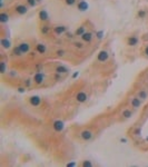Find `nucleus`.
<instances>
[{"label": "nucleus", "mask_w": 148, "mask_h": 167, "mask_svg": "<svg viewBox=\"0 0 148 167\" xmlns=\"http://www.w3.org/2000/svg\"><path fill=\"white\" fill-rule=\"evenodd\" d=\"M77 137L81 142L90 143L95 139L96 131L92 127H82L80 131H77Z\"/></svg>", "instance_id": "1"}, {"label": "nucleus", "mask_w": 148, "mask_h": 167, "mask_svg": "<svg viewBox=\"0 0 148 167\" xmlns=\"http://www.w3.org/2000/svg\"><path fill=\"white\" fill-rule=\"evenodd\" d=\"M142 104H144V101L140 100L136 95L129 96V97L127 98V105H128L129 107H131L133 109H135V110H138V109L142 108Z\"/></svg>", "instance_id": "2"}, {"label": "nucleus", "mask_w": 148, "mask_h": 167, "mask_svg": "<svg viewBox=\"0 0 148 167\" xmlns=\"http://www.w3.org/2000/svg\"><path fill=\"white\" fill-rule=\"evenodd\" d=\"M14 16H23L29 11V6L27 3H17L11 9Z\"/></svg>", "instance_id": "3"}, {"label": "nucleus", "mask_w": 148, "mask_h": 167, "mask_svg": "<svg viewBox=\"0 0 148 167\" xmlns=\"http://www.w3.org/2000/svg\"><path fill=\"white\" fill-rule=\"evenodd\" d=\"M135 113H136L135 109H133L131 107L127 106V107L121 108V110H120V113H119V117L123 120H128V119H130L131 117L134 116Z\"/></svg>", "instance_id": "4"}, {"label": "nucleus", "mask_w": 148, "mask_h": 167, "mask_svg": "<svg viewBox=\"0 0 148 167\" xmlns=\"http://www.w3.org/2000/svg\"><path fill=\"white\" fill-rule=\"evenodd\" d=\"M34 79V84L36 87H41L44 84L46 83L47 80V75H46L45 72H36L32 77Z\"/></svg>", "instance_id": "5"}, {"label": "nucleus", "mask_w": 148, "mask_h": 167, "mask_svg": "<svg viewBox=\"0 0 148 167\" xmlns=\"http://www.w3.org/2000/svg\"><path fill=\"white\" fill-rule=\"evenodd\" d=\"M39 32L42 37H49L53 33V27L48 22H41L39 26Z\"/></svg>", "instance_id": "6"}, {"label": "nucleus", "mask_w": 148, "mask_h": 167, "mask_svg": "<svg viewBox=\"0 0 148 167\" xmlns=\"http://www.w3.org/2000/svg\"><path fill=\"white\" fill-rule=\"evenodd\" d=\"M68 31V27L65 25H56L53 27V35H55L56 37H60L66 35Z\"/></svg>", "instance_id": "7"}, {"label": "nucleus", "mask_w": 148, "mask_h": 167, "mask_svg": "<svg viewBox=\"0 0 148 167\" xmlns=\"http://www.w3.org/2000/svg\"><path fill=\"white\" fill-rule=\"evenodd\" d=\"M96 38V33L94 32L92 30H88L86 31V32L82 35V36L80 37V39L82 40V41L85 42L86 45H90L94 42V40H95Z\"/></svg>", "instance_id": "8"}, {"label": "nucleus", "mask_w": 148, "mask_h": 167, "mask_svg": "<svg viewBox=\"0 0 148 167\" xmlns=\"http://www.w3.org/2000/svg\"><path fill=\"white\" fill-rule=\"evenodd\" d=\"M89 24H90L89 21H84L79 27H77V29H76L75 32H74L75 36L77 37V38H80L86 31H88V25H89Z\"/></svg>", "instance_id": "9"}, {"label": "nucleus", "mask_w": 148, "mask_h": 167, "mask_svg": "<svg viewBox=\"0 0 148 167\" xmlns=\"http://www.w3.org/2000/svg\"><path fill=\"white\" fill-rule=\"evenodd\" d=\"M14 16V14H12V11H9V10H1V12H0V24L1 25H6L7 22L10 20V18Z\"/></svg>", "instance_id": "10"}, {"label": "nucleus", "mask_w": 148, "mask_h": 167, "mask_svg": "<svg viewBox=\"0 0 148 167\" xmlns=\"http://www.w3.org/2000/svg\"><path fill=\"white\" fill-rule=\"evenodd\" d=\"M18 46H19V48L25 55H28L31 51V49H32V45H31V42L29 40H23V41H20L18 44Z\"/></svg>", "instance_id": "11"}, {"label": "nucleus", "mask_w": 148, "mask_h": 167, "mask_svg": "<svg viewBox=\"0 0 148 167\" xmlns=\"http://www.w3.org/2000/svg\"><path fill=\"white\" fill-rule=\"evenodd\" d=\"M0 44H1V48L3 50H10L12 49V42H11V39L10 37L7 36V37H1V40H0Z\"/></svg>", "instance_id": "12"}, {"label": "nucleus", "mask_w": 148, "mask_h": 167, "mask_svg": "<svg viewBox=\"0 0 148 167\" xmlns=\"http://www.w3.org/2000/svg\"><path fill=\"white\" fill-rule=\"evenodd\" d=\"M28 104L31 106V107H39L42 104V99L40 96H30L28 98Z\"/></svg>", "instance_id": "13"}, {"label": "nucleus", "mask_w": 148, "mask_h": 167, "mask_svg": "<svg viewBox=\"0 0 148 167\" xmlns=\"http://www.w3.org/2000/svg\"><path fill=\"white\" fill-rule=\"evenodd\" d=\"M35 50L38 55H46L48 53V46L45 42H38L35 47Z\"/></svg>", "instance_id": "14"}, {"label": "nucleus", "mask_w": 148, "mask_h": 167, "mask_svg": "<svg viewBox=\"0 0 148 167\" xmlns=\"http://www.w3.org/2000/svg\"><path fill=\"white\" fill-rule=\"evenodd\" d=\"M135 95H136L137 97L139 98L140 100H142V101H146V100L148 99V89L139 88L136 92H135Z\"/></svg>", "instance_id": "15"}, {"label": "nucleus", "mask_w": 148, "mask_h": 167, "mask_svg": "<svg viewBox=\"0 0 148 167\" xmlns=\"http://www.w3.org/2000/svg\"><path fill=\"white\" fill-rule=\"evenodd\" d=\"M0 71H1V75H6L7 71H8V62H7L6 56L2 55L1 57V60H0Z\"/></svg>", "instance_id": "16"}, {"label": "nucleus", "mask_w": 148, "mask_h": 167, "mask_svg": "<svg viewBox=\"0 0 148 167\" xmlns=\"http://www.w3.org/2000/svg\"><path fill=\"white\" fill-rule=\"evenodd\" d=\"M49 14L46 9H41L38 12V19H39L40 22H49Z\"/></svg>", "instance_id": "17"}, {"label": "nucleus", "mask_w": 148, "mask_h": 167, "mask_svg": "<svg viewBox=\"0 0 148 167\" xmlns=\"http://www.w3.org/2000/svg\"><path fill=\"white\" fill-rule=\"evenodd\" d=\"M87 100H88V95L84 90H81V92H79L78 94L76 95V101L78 104H84L86 103Z\"/></svg>", "instance_id": "18"}, {"label": "nucleus", "mask_w": 148, "mask_h": 167, "mask_svg": "<svg viewBox=\"0 0 148 167\" xmlns=\"http://www.w3.org/2000/svg\"><path fill=\"white\" fill-rule=\"evenodd\" d=\"M126 44L128 47H136L137 45L139 44V38L137 36H129L126 39Z\"/></svg>", "instance_id": "19"}, {"label": "nucleus", "mask_w": 148, "mask_h": 167, "mask_svg": "<svg viewBox=\"0 0 148 167\" xmlns=\"http://www.w3.org/2000/svg\"><path fill=\"white\" fill-rule=\"evenodd\" d=\"M109 59V54L107 50H101L100 53L98 54V57H97V60L99 61V62H101V64H105V62H107Z\"/></svg>", "instance_id": "20"}, {"label": "nucleus", "mask_w": 148, "mask_h": 167, "mask_svg": "<svg viewBox=\"0 0 148 167\" xmlns=\"http://www.w3.org/2000/svg\"><path fill=\"white\" fill-rule=\"evenodd\" d=\"M53 72L60 74V75H68L69 69H68L66 66H64V65H57V66L53 68Z\"/></svg>", "instance_id": "21"}, {"label": "nucleus", "mask_w": 148, "mask_h": 167, "mask_svg": "<svg viewBox=\"0 0 148 167\" xmlns=\"http://www.w3.org/2000/svg\"><path fill=\"white\" fill-rule=\"evenodd\" d=\"M21 85L23 86H25L27 89H30L32 88V87L35 86V84H34V79L32 78H23V80H21Z\"/></svg>", "instance_id": "22"}, {"label": "nucleus", "mask_w": 148, "mask_h": 167, "mask_svg": "<svg viewBox=\"0 0 148 167\" xmlns=\"http://www.w3.org/2000/svg\"><path fill=\"white\" fill-rule=\"evenodd\" d=\"M76 7H77V10L79 11H86L87 9L89 8V5H88L86 0H79Z\"/></svg>", "instance_id": "23"}, {"label": "nucleus", "mask_w": 148, "mask_h": 167, "mask_svg": "<svg viewBox=\"0 0 148 167\" xmlns=\"http://www.w3.org/2000/svg\"><path fill=\"white\" fill-rule=\"evenodd\" d=\"M11 55L14 56V57H18V58H20V57L25 56V54L21 51V49L19 48V46L16 45V46H14L12 49H11Z\"/></svg>", "instance_id": "24"}, {"label": "nucleus", "mask_w": 148, "mask_h": 167, "mask_svg": "<svg viewBox=\"0 0 148 167\" xmlns=\"http://www.w3.org/2000/svg\"><path fill=\"white\" fill-rule=\"evenodd\" d=\"M73 46L74 48H76V49H78V50H84L85 48H86L87 45L85 44L81 39H79V40H74L73 41Z\"/></svg>", "instance_id": "25"}, {"label": "nucleus", "mask_w": 148, "mask_h": 167, "mask_svg": "<svg viewBox=\"0 0 148 167\" xmlns=\"http://www.w3.org/2000/svg\"><path fill=\"white\" fill-rule=\"evenodd\" d=\"M53 127L57 133H59V131H61L64 129V122L61 120H55L53 124Z\"/></svg>", "instance_id": "26"}, {"label": "nucleus", "mask_w": 148, "mask_h": 167, "mask_svg": "<svg viewBox=\"0 0 148 167\" xmlns=\"http://www.w3.org/2000/svg\"><path fill=\"white\" fill-rule=\"evenodd\" d=\"M55 54H56V56L57 57H59V58H65L66 55H67V51H66L65 49H62V48H60V49H57Z\"/></svg>", "instance_id": "27"}, {"label": "nucleus", "mask_w": 148, "mask_h": 167, "mask_svg": "<svg viewBox=\"0 0 148 167\" xmlns=\"http://www.w3.org/2000/svg\"><path fill=\"white\" fill-rule=\"evenodd\" d=\"M79 165H80V166H82V167H91V166H94V164H92L90 161H88V159H84L82 161H80V163H79Z\"/></svg>", "instance_id": "28"}, {"label": "nucleus", "mask_w": 148, "mask_h": 167, "mask_svg": "<svg viewBox=\"0 0 148 167\" xmlns=\"http://www.w3.org/2000/svg\"><path fill=\"white\" fill-rule=\"evenodd\" d=\"M79 0H64V2L69 7H76Z\"/></svg>", "instance_id": "29"}, {"label": "nucleus", "mask_w": 148, "mask_h": 167, "mask_svg": "<svg viewBox=\"0 0 148 167\" xmlns=\"http://www.w3.org/2000/svg\"><path fill=\"white\" fill-rule=\"evenodd\" d=\"M26 3L29 6V8H34L38 5V1L37 0H26Z\"/></svg>", "instance_id": "30"}, {"label": "nucleus", "mask_w": 148, "mask_h": 167, "mask_svg": "<svg viewBox=\"0 0 148 167\" xmlns=\"http://www.w3.org/2000/svg\"><path fill=\"white\" fill-rule=\"evenodd\" d=\"M142 56H144V57L148 58V44H147V45H145V46L142 47Z\"/></svg>", "instance_id": "31"}, {"label": "nucleus", "mask_w": 148, "mask_h": 167, "mask_svg": "<svg viewBox=\"0 0 148 167\" xmlns=\"http://www.w3.org/2000/svg\"><path fill=\"white\" fill-rule=\"evenodd\" d=\"M146 15H147L146 10H139L138 11V14H137V16H138V18H145Z\"/></svg>", "instance_id": "32"}, {"label": "nucleus", "mask_w": 148, "mask_h": 167, "mask_svg": "<svg viewBox=\"0 0 148 167\" xmlns=\"http://www.w3.org/2000/svg\"><path fill=\"white\" fill-rule=\"evenodd\" d=\"M96 38H97L98 40H101V39L104 38V31H97V32H96Z\"/></svg>", "instance_id": "33"}, {"label": "nucleus", "mask_w": 148, "mask_h": 167, "mask_svg": "<svg viewBox=\"0 0 148 167\" xmlns=\"http://www.w3.org/2000/svg\"><path fill=\"white\" fill-rule=\"evenodd\" d=\"M38 1V3H40V2H42V0H37Z\"/></svg>", "instance_id": "34"}, {"label": "nucleus", "mask_w": 148, "mask_h": 167, "mask_svg": "<svg viewBox=\"0 0 148 167\" xmlns=\"http://www.w3.org/2000/svg\"><path fill=\"white\" fill-rule=\"evenodd\" d=\"M147 78H148V72H147Z\"/></svg>", "instance_id": "35"}]
</instances>
